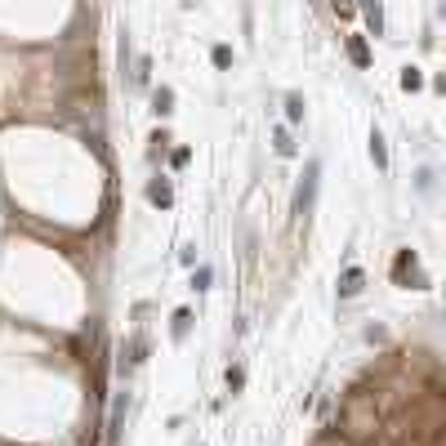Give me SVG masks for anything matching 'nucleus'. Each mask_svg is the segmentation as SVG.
I'll return each mask as SVG.
<instances>
[{"instance_id": "obj_1", "label": "nucleus", "mask_w": 446, "mask_h": 446, "mask_svg": "<svg viewBox=\"0 0 446 446\" xmlns=\"http://www.w3.org/2000/svg\"><path fill=\"white\" fill-rule=\"evenodd\" d=\"M379 424V411H375V393H348L344 397V438H370Z\"/></svg>"}, {"instance_id": "obj_2", "label": "nucleus", "mask_w": 446, "mask_h": 446, "mask_svg": "<svg viewBox=\"0 0 446 446\" xmlns=\"http://www.w3.org/2000/svg\"><path fill=\"white\" fill-rule=\"evenodd\" d=\"M317 188H321V161H308L304 165V179L295 183V197H291V214H295V219H308V214H312Z\"/></svg>"}, {"instance_id": "obj_3", "label": "nucleus", "mask_w": 446, "mask_h": 446, "mask_svg": "<svg viewBox=\"0 0 446 446\" xmlns=\"http://www.w3.org/2000/svg\"><path fill=\"white\" fill-rule=\"evenodd\" d=\"M415 263H419L415 250H397V255H393V281H397V286H411V291H424L428 277L419 272Z\"/></svg>"}, {"instance_id": "obj_4", "label": "nucleus", "mask_w": 446, "mask_h": 446, "mask_svg": "<svg viewBox=\"0 0 446 446\" xmlns=\"http://www.w3.org/2000/svg\"><path fill=\"white\" fill-rule=\"evenodd\" d=\"M130 415V393H116V402L107 406V446H120V428Z\"/></svg>"}, {"instance_id": "obj_5", "label": "nucleus", "mask_w": 446, "mask_h": 446, "mask_svg": "<svg viewBox=\"0 0 446 446\" xmlns=\"http://www.w3.org/2000/svg\"><path fill=\"white\" fill-rule=\"evenodd\" d=\"M148 206H156V210H170L174 206V183L165 174L148 179Z\"/></svg>"}, {"instance_id": "obj_6", "label": "nucleus", "mask_w": 446, "mask_h": 446, "mask_svg": "<svg viewBox=\"0 0 446 446\" xmlns=\"http://www.w3.org/2000/svg\"><path fill=\"white\" fill-rule=\"evenodd\" d=\"M143 361H148V335L139 330L134 340H130V348H125V357H120V370H125V375H130V370H139Z\"/></svg>"}, {"instance_id": "obj_7", "label": "nucleus", "mask_w": 446, "mask_h": 446, "mask_svg": "<svg viewBox=\"0 0 446 446\" xmlns=\"http://www.w3.org/2000/svg\"><path fill=\"white\" fill-rule=\"evenodd\" d=\"M361 291H366V272L353 263V268H344V277H340V299H357Z\"/></svg>"}, {"instance_id": "obj_8", "label": "nucleus", "mask_w": 446, "mask_h": 446, "mask_svg": "<svg viewBox=\"0 0 446 446\" xmlns=\"http://www.w3.org/2000/svg\"><path fill=\"white\" fill-rule=\"evenodd\" d=\"M344 50H348V58H353V67H361V71L370 67V45H366V36H348Z\"/></svg>"}, {"instance_id": "obj_9", "label": "nucleus", "mask_w": 446, "mask_h": 446, "mask_svg": "<svg viewBox=\"0 0 446 446\" xmlns=\"http://www.w3.org/2000/svg\"><path fill=\"white\" fill-rule=\"evenodd\" d=\"M152 112L161 116V120L174 116V90H170V85H156V90H152Z\"/></svg>"}, {"instance_id": "obj_10", "label": "nucleus", "mask_w": 446, "mask_h": 446, "mask_svg": "<svg viewBox=\"0 0 446 446\" xmlns=\"http://www.w3.org/2000/svg\"><path fill=\"white\" fill-rule=\"evenodd\" d=\"M361 14H366V27L370 32L384 36V5H379V0H361Z\"/></svg>"}, {"instance_id": "obj_11", "label": "nucleus", "mask_w": 446, "mask_h": 446, "mask_svg": "<svg viewBox=\"0 0 446 446\" xmlns=\"http://www.w3.org/2000/svg\"><path fill=\"white\" fill-rule=\"evenodd\" d=\"M272 148H277V156H295V152H299L291 125H277V130H272Z\"/></svg>"}, {"instance_id": "obj_12", "label": "nucleus", "mask_w": 446, "mask_h": 446, "mask_svg": "<svg viewBox=\"0 0 446 446\" xmlns=\"http://www.w3.org/2000/svg\"><path fill=\"white\" fill-rule=\"evenodd\" d=\"M370 161H375V170H389V148H384L379 130H370Z\"/></svg>"}, {"instance_id": "obj_13", "label": "nucleus", "mask_w": 446, "mask_h": 446, "mask_svg": "<svg viewBox=\"0 0 446 446\" xmlns=\"http://www.w3.org/2000/svg\"><path fill=\"white\" fill-rule=\"evenodd\" d=\"M148 71H152V58H148V54H139V58H134V67H130V85L143 90V85H148Z\"/></svg>"}, {"instance_id": "obj_14", "label": "nucleus", "mask_w": 446, "mask_h": 446, "mask_svg": "<svg viewBox=\"0 0 446 446\" xmlns=\"http://www.w3.org/2000/svg\"><path fill=\"white\" fill-rule=\"evenodd\" d=\"M188 330H192V308H179V312H174V326H170L174 344H183V340H188Z\"/></svg>"}, {"instance_id": "obj_15", "label": "nucleus", "mask_w": 446, "mask_h": 446, "mask_svg": "<svg viewBox=\"0 0 446 446\" xmlns=\"http://www.w3.org/2000/svg\"><path fill=\"white\" fill-rule=\"evenodd\" d=\"M210 286H214V268H210V263L192 268V291H210Z\"/></svg>"}, {"instance_id": "obj_16", "label": "nucleus", "mask_w": 446, "mask_h": 446, "mask_svg": "<svg viewBox=\"0 0 446 446\" xmlns=\"http://www.w3.org/2000/svg\"><path fill=\"white\" fill-rule=\"evenodd\" d=\"M286 120H291V125L304 120V99H299V94H286Z\"/></svg>"}, {"instance_id": "obj_17", "label": "nucleus", "mask_w": 446, "mask_h": 446, "mask_svg": "<svg viewBox=\"0 0 446 446\" xmlns=\"http://www.w3.org/2000/svg\"><path fill=\"white\" fill-rule=\"evenodd\" d=\"M232 58H237V54H232V45H214V50H210V63L219 67V71H223V67H232Z\"/></svg>"}, {"instance_id": "obj_18", "label": "nucleus", "mask_w": 446, "mask_h": 446, "mask_svg": "<svg viewBox=\"0 0 446 446\" xmlns=\"http://www.w3.org/2000/svg\"><path fill=\"white\" fill-rule=\"evenodd\" d=\"M223 384H228V393H241V389H246V366H228Z\"/></svg>"}, {"instance_id": "obj_19", "label": "nucleus", "mask_w": 446, "mask_h": 446, "mask_svg": "<svg viewBox=\"0 0 446 446\" xmlns=\"http://www.w3.org/2000/svg\"><path fill=\"white\" fill-rule=\"evenodd\" d=\"M165 148H170V134H165V130H156V134H152V148H148V161H161Z\"/></svg>"}, {"instance_id": "obj_20", "label": "nucleus", "mask_w": 446, "mask_h": 446, "mask_svg": "<svg viewBox=\"0 0 446 446\" xmlns=\"http://www.w3.org/2000/svg\"><path fill=\"white\" fill-rule=\"evenodd\" d=\"M419 85H424L419 67H402V90H419Z\"/></svg>"}, {"instance_id": "obj_21", "label": "nucleus", "mask_w": 446, "mask_h": 446, "mask_svg": "<svg viewBox=\"0 0 446 446\" xmlns=\"http://www.w3.org/2000/svg\"><path fill=\"white\" fill-rule=\"evenodd\" d=\"M188 161H192V152H188V148H174V152H170V165H174V170H183Z\"/></svg>"}, {"instance_id": "obj_22", "label": "nucleus", "mask_w": 446, "mask_h": 446, "mask_svg": "<svg viewBox=\"0 0 446 446\" xmlns=\"http://www.w3.org/2000/svg\"><path fill=\"white\" fill-rule=\"evenodd\" d=\"M179 263H188V268H197V246H183V255H179Z\"/></svg>"}, {"instance_id": "obj_23", "label": "nucleus", "mask_w": 446, "mask_h": 446, "mask_svg": "<svg viewBox=\"0 0 446 446\" xmlns=\"http://www.w3.org/2000/svg\"><path fill=\"white\" fill-rule=\"evenodd\" d=\"M366 340H370V344H384L389 335H384V326H370V330H366Z\"/></svg>"}, {"instance_id": "obj_24", "label": "nucleus", "mask_w": 446, "mask_h": 446, "mask_svg": "<svg viewBox=\"0 0 446 446\" xmlns=\"http://www.w3.org/2000/svg\"><path fill=\"white\" fill-rule=\"evenodd\" d=\"M433 85H438V94H446V71H442V76H438V81H433Z\"/></svg>"}, {"instance_id": "obj_25", "label": "nucleus", "mask_w": 446, "mask_h": 446, "mask_svg": "<svg viewBox=\"0 0 446 446\" xmlns=\"http://www.w3.org/2000/svg\"><path fill=\"white\" fill-rule=\"evenodd\" d=\"M442 18H446V0H442Z\"/></svg>"}, {"instance_id": "obj_26", "label": "nucleus", "mask_w": 446, "mask_h": 446, "mask_svg": "<svg viewBox=\"0 0 446 446\" xmlns=\"http://www.w3.org/2000/svg\"><path fill=\"white\" fill-rule=\"evenodd\" d=\"M312 5H317V0H312Z\"/></svg>"}, {"instance_id": "obj_27", "label": "nucleus", "mask_w": 446, "mask_h": 446, "mask_svg": "<svg viewBox=\"0 0 446 446\" xmlns=\"http://www.w3.org/2000/svg\"><path fill=\"white\" fill-rule=\"evenodd\" d=\"M241 5H246V0H241Z\"/></svg>"}]
</instances>
